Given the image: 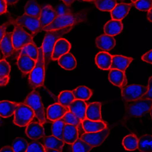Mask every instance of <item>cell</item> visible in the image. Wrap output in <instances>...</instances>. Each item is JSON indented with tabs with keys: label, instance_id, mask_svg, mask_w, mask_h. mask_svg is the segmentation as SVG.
Returning <instances> with one entry per match:
<instances>
[{
	"label": "cell",
	"instance_id": "obj_42",
	"mask_svg": "<svg viewBox=\"0 0 152 152\" xmlns=\"http://www.w3.org/2000/svg\"><path fill=\"white\" fill-rule=\"evenodd\" d=\"M134 4L135 7L142 11H148L152 5V0H138Z\"/></svg>",
	"mask_w": 152,
	"mask_h": 152
},
{
	"label": "cell",
	"instance_id": "obj_23",
	"mask_svg": "<svg viewBox=\"0 0 152 152\" xmlns=\"http://www.w3.org/2000/svg\"><path fill=\"white\" fill-rule=\"evenodd\" d=\"M112 56L107 52H100L95 57V63L100 69L103 70L110 69Z\"/></svg>",
	"mask_w": 152,
	"mask_h": 152
},
{
	"label": "cell",
	"instance_id": "obj_46",
	"mask_svg": "<svg viewBox=\"0 0 152 152\" xmlns=\"http://www.w3.org/2000/svg\"><path fill=\"white\" fill-rule=\"evenodd\" d=\"M142 59L146 63L152 64V50L144 54L142 56Z\"/></svg>",
	"mask_w": 152,
	"mask_h": 152
},
{
	"label": "cell",
	"instance_id": "obj_60",
	"mask_svg": "<svg viewBox=\"0 0 152 152\" xmlns=\"http://www.w3.org/2000/svg\"><path fill=\"white\" fill-rule=\"evenodd\" d=\"M151 9H152V7H151Z\"/></svg>",
	"mask_w": 152,
	"mask_h": 152
},
{
	"label": "cell",
	"instance_id": "obj_56",
	"mask_svg": "<svg viewBox=\"0 0 152 152\" xmlns=\"http://www.w3.org/2000/svg\"><path fill=\"white\" fill-rule=\"evenodd\" d=\"M82 1H94V0H82Z\"/></svg>",
	"mask_w": 152,
	"mask_h": 152
},
{
	"label": "cell",
	"instance_id": "obj_25",
	"mask_svg": "<svg viewBox=\"0 0 152 152\" xmlns=\"http://www.w3.org/2000/svg\"><path fill=\"white\" fill-rule=\"evenodd\" d=\"M64 142L73 145L79 138L78 131L77 126L70 124H65L63 133Z\"/></svg>",
	"mask_w": 152,
	"mask_h": 152
},
{
	"label": "cell",
	"instance_id": "obj_43",
	"mask_svg": "<svg viewBox=\"0 0 152 152\" xmlns=\"http://www.w3.org/2000/svg\"><path fill=\"white\" fill-rule=\"evenodd\" d=\"M55 10L58 16L69 15L73 13L70 6H67L64 3H60L57 6Z\"/></svg>",
	"mask_w": 152,
	"mask_h": 152
},
{
	"label": "cell",
	"instance_id": "obj_12",
	"mask_svg": "<svg viewBox=\"0 0 152 152\" xmlns=\"http://www.w3.org/2000/svg\"><path fill=\"white\" fill-rule=\"evenodd\" d=\"M71 48V44L65 38H60L54 45L52 55V60H58L61 56L69 53Z\"/></svg>",
	"mask_w": 152,
	"mask_h": 152
},
{
	"label": "cell",
	"instance_id": "obj_18",
	"mask_svg": "<svg viewBox=\"0 0 152 152\" xmlns=\"http://www.w3.org/2000/svg\"><path fill=\"white\" fill-rule=\"evenodd\" d=\"M87 107L85 101L75 99L69 105V110L82 121L86 119Z\"/></svg>",
	"mask_w": 152,
	"mask_h": 152
},
{
	"label": "cell",
	"instance_id": "obj_29",
	"mask_svg": "<svg viewBox=\"0 0 152 152\" xmlns=\"http://www.w3.org/2000/svg\"><path fill=\"white\" fill-rule=\"evenodd\" d=\"M44 144L45 148L62 152L65 145V142L52 135L45 137L44 139Z\"/></svg>",
	"mask_w": 152,
	"mask_h": 152
},
{
	"label": "cell",
	"instance_id": "obj_15",
	"mask_svg": "<svg viewBox=\"0 0 152 152\" xmlns=\"http://www.w3.org/2000/svg\"><path fill=\"white\" fill-rule=\"evenodd\" d=\"M26 134L30 139L36 141L44 136V128L40 122H31L27 126Z\"/></svg>",
	"mask_w": 152,
	"mask_h": 152
},
{
	"label": "cell",
	"instance_id": "obj_44",
	"mask_svg": "<svg viewBox=\"0 0 152 152\" xmlns=\"http://www.w3.org/2000/svg\"><path fill=\"white\" fill-rule=\"evenodd\" d=\"M26 152H46L45 147L41 143L37 141L28 144Z\"/></svg>",
	"mask_w": 152,
	"mask_h": 152
},
{
	"label": "cell",
	"instance_id": "obj_21",
	"mask_svg": "<svg viewBox=\"0 0 152 152\" xmlns=\"http://www.w3.org/2000/svg\"><path fill=\"white\" fill-rule=\"evenodd\" d=\"M12 35V32L6 33L0 43V50L5 58L10 57L14 51Z\"/></svg>",
	"mask_w": 152,
	"mask_h": 152
},
{
	"label": "cell",
	"instance_id": "obj_40",
	"mask_svg": "<svg viewBox=\"0 0 152 152\" xmlns=\"http://www.w3.org/2000/svg\"><path fill=\"white\" fill-rule=\"evenodd\" d=\"M65 124H70L77 127L82 121L74 113L68 111L61 119Z\"/></svg>",
	"mask_w": 152,
	"mask_h": 152
},
{
	"label": "cell",
	"instance_id": "obj_55",
	"mask_svg": "<svg viewBox=\"0 0 152 152\" xmlns=\"http://www.w3.org/2000/svg\"><path fill=\"white\" fill-rule=\"evenodd\" d=\"M2 117L0 116V126H1L3 123L2 119Z\"/></svg>",
	"mask_w": 152,
	"mask_h": 152
},
{
	"label": "cell",
	"instance_id": "obj_57",
	"mask_svg": "<svg viewBox=\"0 0 152 152\" xmlns=\"http://www.w3.org/2000/svg\"><path fill=\"white\" fill-rule=\"evenodd\" d=\"M137 1H138V0H131V1H132V2L133 3H134Z\"/></svg>",
	"mask_w": 152,
	"mask_h": 152
},
{
	"label": "cell",
	"instance_id": "obj_13",
	"mask_svg": "<svg viewBox=\"0 0 152 152\" xmlns=\"http://www.w3.org/2000/svg\"><path fill=\"white\" fill-rule=\"evenodd\" d=\"M36 64V61L24 53H20L17 62L18 68L24 75L30 74L34 68Z\"/></svg>",
	"mask_w": 152,
	"mask_h": 152
},
{
	"label": "cell",
	"instance_id": "obj_48",
	"mask_svg": "<svg viewBox=\"0 0 152 152\" xmlns=\"http://www.w3.org/2000/svg\"><path fill=\"white\" fill-rule=\"evenodd\" d=\"M7 5L5 0H0V15L7 12Z\"/></svg>",
	"mask_w": 152,
	"mask_h": 152
},
{
	"label": "cell",
	"instance_id": "obj_37",
	"mask_svg": "<svg viewBox=\"0 0 152 152\" xmlns=\"http://www.w3.org/2000/svg\"><path fill=\"white\" fill-rule=\"evenodd\" d=\"M20 53L27 54L37 61L38 57V48L34 42L30 43L21 49Z\"/></svg>",
	"mask_w": 152,
	"mask_h": 152
},
{
	"label": "cell",
	"instance_id": "obj_34",
	"mask_svg": "<svg viewBox=\"0 0 152 152\" xmlns=\"http://www.w3.org/2000/svg\"><path fill=\"white\" fill-rule=\"evenodd\" d=\"M96 8L102 11H111L117 4V0H94Z\"/></svg>",
	"mask_w": 152,
	"mask_h": 152
},
{
	"label": "cell",
	"instance_id": "obj_30",
	"mask_svg": "<svg viewBox=\"0 0 152 152\" xmlns=\"http://www.w3.org/2000/svg\"><path fill=\"white\" fill-rule=\"evenodd\" d=\"M138 139L136 135L129 134L122 140V145L126 151H134L138 148Z\"/></svg>",
	"mask_w": 152,
	"mask_h": 152
},
{
	"label": "cell",
	"instance_id": "obj_53",
	"mask_svg": "<svg viewBox=\"0 0 152 152\" xmlns=\"http://www.w3.org/2000/svg\"><path fill=\"white\" fill-rule=\"evenodd\" d=\"M147 18L148 20L152 22V10L151 9L148 11Z\"/></svg>",
	"mask_w": 152,
	"mask_h": 152
},
{
	"label": "cell",
	"instance_id": "obj_11",
	"mask_svg": "<svg viewBox=\"0 0 152 152\" xmlns=\"http://www.w3.org/2000/svg\"><path fill=\"white\" fill-rule=\"evenodd\" d=\"M57 16L58 15L55 10L51 5L50 4L44 5L42 9L39 18L41 31L43 28L50 25L57 18Z\"/></svg>",
	"mask_w": 152,
	"mask_h": 152
},
{
	"label": "cell",
	"instance_id": "obj_26",
	"mask_svg": "<svg viewBox=\"0 0 152 152\" xmlns=\"http://www.w3.org/2000/svg\"><path fill=\"white\" fill-rule=\"evenodd\" d=\"M108 78L110 82L116 86L120 88L126 86V77L125 73L117 69H110Z\"/></svg>",
	"mask_w": 152,
	"mask_h": 152
},
{
	"label": "cell",
	"instance_id": "obj_39",
	"mask_svg": "<svg viewBox=\"0 0 152 152\" xmlns=\"http://www.w3.org/2000/svg\"><path fill=\"white\" fill-rule=\"evenodd\" d=\"M72 145L73 152H89L94 148L80 138H78Z\"/></svg>",
	"mask_w": 152,
	"mask_h": 152
},
{
	"label": "cell",
	"instance_id": "obj_17",
	"mask_svg": "<svg viewBox=\"0 0 152 152\" xmlns=\"http://www.w3.org/2000/svg\"><path fill=\"white\" fill-rule=\"evenodd\" d=\"M133 61V58L130 57L122 55H113L112 59L110 69H118L125 72Z\"/></svg>",
	"mask_w": 152,
	"mask_h": 152
},
{
	"label": "cell",
	"instance_id": "obj_50",
	"mask_svg": "<svg viewBox=\"0 0 152 152\" xmlns=\"http://www.w3.org/2000/svg\"><path fill=\"white\" fill-rule=\"evenodd\" d=\"M10 81V77L5 78L4 79L0 80V86H4L7 85Z\"/></svg>",
	"mask_w": 152,
	"mask_h": 152
},
{
	"label": "cell",
	"instance_id": "obj_19",
	"mask_svg": "<svg viewBox=\"0 0 152 152\" xmlns=\"http://www.w3.org/2000/svg\"><path fill=\"white\" fill-rule=\"evenodd\" d=\"M132 7L131 4L121 3L117 4L114 9L111 11L112 19L121 20L128 14Z\"/></svg>",
	"mask_w": 152,
	"mask_h": 152
},
{
	"label": "cell",
	"instance_id": "obj_24",
	"mask_svg": "<svg viewBox=\"0 0 152 152\" xmlns=\"http://www.w3.org/2000/svg\"><path fill=\"white\" fill-rule=\"evenodd\" d=\"M123 28V23L121 20L112 19L104 25V32L105 34L113 37L120 34Z\"/></svg>",
	"mask_w": 152,
	"mask_h": 152
},
{
	"label": "cell",
	"instance_id": "obj_5",
	"mask_svg": "<svg viewBox=\"0 0 152 152\" xmlns=\"http://www.w3.org/2000/svg\"><path fill=\"white\" fill-rule=\"evenodd\" d=\"M24 103L30 107L34 113L39 122L42 125L45 123L44 107L42 98L38 91L34 89L29 93L24 101Z\"/></svg>",
	"mask_w": 152,
	"mask_h": 152
},
{
	"label": "cell",
	"instance_id": "obj_22",
	"mask_svg": "<svg viewBox=\"0 0 152 152\" xmlns=\"http://www.w3.org/2000/svg\"><path fill=\"white\" fill-rule=\"evenodd\" d=\"M82 125L85 133L98 132L107 127V124L102 121H94L86 118L82 121Z\"/></svg>",
	"mask_w": 152,
	"mask_h": 152
},
{
	"label": "cell",
	"instance_id": "obj_6",
	"mask_svg": "<svg viewBox=\"0 0 152 152\" xmlns=\"http://www.w3.org/2000/svg\"><path fill=\"white\" fill-rule=\"evenodd\" d=\"M14 115L13 123L19 127L27 126L35 116L33 110L24 102L18 103Z\"/></svg>",
	"mask_w": 152,
	"mask_h": 152
},
{
	"label": "cell",
	"instance_id": "obj_10",
	"mask_svg": "<svg viewBox=\"0 0 152 152\" xmlns=\"http://www.w3.org/2000/svg\"><path fill=\"white\" fill-rule=\"evenodd\" d=\"M110 134L108 127L102 131L94 133H85L80 136V138L87 143L94 147L101 145L106 140Z\"/></svg>",
	"mask_w": 152,
	"mask_h": 152
},
{
	"label": "cell",
	"instance_id": "obj_49",
	"mask_svg": "<svg viewBox=\"0 0 152 152\" xmlns=\"http://www.w3.org/2000/svg\"><path fill=\"white\" fill-rule=\"evenodd\" d=\"M0 152H15L12 146H4L0 150Z\"/></svg>",
	"mask_w": 152,
	"mask_h": 152
},
{
	"label": "cell",
	"instance_id": "obj_32",
	"mask_svg": "<svg viewBox=\"0 0 152 152\" xmlns=\"http://www.w3.org/2000/svg\"><path fill=\"white\" fill-rule=\"evenodd\" d=\"M72 92L77 100L87 101L90 99L93 95L92 90L85 86H80Z\"/></svg>",
	"mask_w": 152,
	"mask_h": 152
},
{
	"label": "cell",
	"instance_id": "obj_35",
	"mask_svg": "<svg viewBox=\"0 0 152 152\" xmlns=\"http://www.w3.org/2000/svg\"><path fill=\"white\" fill-rule=\"evenodd\" d=\"M58 103L69 108L70 104L75 100L72 91L65 90L60 93L58 96Z\"/></svg>",
	"mask_w": 152,
	"mask_h": 152
},
{
	"label": "cell",
	"instance_id": "obj_52",
	"mask_svg": "<svg viewBox=\"0 0 152 152\" xmlns=\"http://www.w3.org/2000/svg\"><path fill=\"white\" fill-rule=\"evenodd\" d=\"M67 6H70L75 1V0H61Z\"/></svg>",
	"mask_w": 152,
	"mask_h": 152
},
{
	"label": "cell",
	"instance_id": "obj_47",
	"mask_svg": "<svg viewBox=\"0 0 152 152\" xmlns=\"http://www.w3.org/2000/svg\"><path fill=\"white\" fill-rule=\"evenodd\" d=\"M10 24V21L0 26V43L6 34V29L9 25Z\"/></svg>",
	"mask_w": 152,
	"mask_h": 152
},
{
	"label": "cell",
	"instance_id": "obj_41",
	"mask_svg": "<svg viewBox=\"0 0 152 152\" xmlns=\"http://www.w3.org/2000/svg\"><path fill=\"white\" fill-rule=\"evenodd\" d=\"M11 71V66L5 59L0 61V80L9 77Z\"/></svg>",
	"mask_w": 152,
	"mask_h": 152
},
{
	"label": "cell",
	"instance_id": "obj_33",
	"mask_svg": "<svg viewBox=\"0 0 152 152\" xmlns=\"http://www.w3.org/2000/svg\"><path fill=\"white\" fill-rule=\"evenodd\" d=\"M141 152H152V135L146 134L138 140V148Z\"/></svg>",
	"mask_w": 152,
	"mask_h": 152
},
{
	"label": "cell",
	"instance_id": "obj_20",
	"mask_svg": "<svg viewBox=\"0 0 152 152\" xmlns=\"http://www.w3.org/2000/svg\"><path fill=\"white\" fill-rule=\"evenodd\" d=\"M101 108L102 104L99 102L89 104L86 110V118L94 121H102Z\"/></svg>",
	"mask_w": 152,
	"mask_h": 152
},
{
	"label": "cell",
	"instance_id": "obj_7",
	"mask_svg": "<svg viewBox=\"0 0 152 152\" xmlns=\"http://www.w3.org/2000/svg\"><path fill=\"white\" fill-rule=\"evenodd\" d=\"M13 25L12 41L14 50H21L28 44L34 42L33 36L27 33L23 27L16 24Z\"/></svg>",
	"mask_w": 152,
	"mask_h": 152
},
{
	"label": "cell",
	"instance_id": "obj_4",
	"mask_svg": "<svg viewBox=\"0 0 152 152\" xmlns=\"http://www.w3.org/2000/svg\"><path fill=\"white\" fill-rule=\"evenodd\" d=\"M125 107L126 114L128 117H141L151 111L152 107V100L140 99L129 101L126 102Z\"/></svg>",
	"mask_w": 152,
	"mask_h": 152
},
{
	"label": "cell",
	"instance_id": "obj_28",
	"mask_svg": "<svg viewBox=\"0 0 152 152\" xmlns=\"http://www.w3.org/2000/svg\"><path fill=\"white\" fill-rule=\"evenodd\" d=\"M58 63L61 68L67 70H74L77 66L75 58L70 53H68L61 56L58 59Z\"/></svg>",
	"mask_w": 152,
	"mask_h": 152
},
{
	"label": "cell",
	"instance_id": "obj_9",
	"mask_svg": "<svg viewBox=\"0 0 152 152\" xmlns=\"http://www.w3.org/2000/svg\"><path fill=\"white\" fill-rule=\"evenodd\" d=\"M147 91L148 86L134 84L122 87L121 94L123 99L129 102L141 99Z\"/></svg>",
	"mask_w": 152,
	"mask_h": 152
},
{
	"label": "cell",
	"instance_id": "obj_59",
	"mask_svg": "<svg viewBox=\"0 0 152 152\" xmlns=\"http://www.w3.org/2000/svg\"><path fill=\"white\" fill-rule=\"evenodd\" d=\"M1 55H0V61H1Z\"/></svg>",
	"mask_w": 152,
	"mask_h": 152
},
{
	"label": "cell",
	"instance_id": "obj_27",
	"mask_svg": "<svg viewBox=\"0 0 152 152\" xmlns=\"http://www.w3.org/2000/svg\"><path fill=\"white\" fill-rule=\"evenodd\" d=\"M18 103L11 101H0V116L3 118L11 117L14 114Z\"/></svg>",
	"mask_w": 152,
	"mask_h": 152
},
{
	"label": "cell",
	"instance_id": "obj_58",
	"mask_svg": "<svg viewBox=\"0 0 152 152\" xmlns=\"http://www.w3.org/2000/svg\"><path fill=\"white\" fill-rule=\"evenodd\" d=\"M150 112H151V115L152 118V107L151 109V111H150Z\"/></svg>",
	"mask_w": 152,
	"mask_h": 152
},
{
	"label": "cell",
	"instance_id": "obj_8",
	"mask_svg": "<svg viewBox=\"0 0 152 152\" xmlns=\"http://www.w3.org/2000/svg\"><path fill=\"white\" fill-rule=\"evenodd\" d=\"M10 22L13 25L16 24L26 28L31 32L33 36L35 35L41 31L39 18L29 16L26 13L15 19L11 20Z\"/></svg>",
	"mask_w": 152,
	"mask_h": 152
},
{
	"label": "cell",
	"instance_id": "obj_2",
	"mask_svg": "<svg viewBox=\"0 0 152 152\" xmlns=\"http://www.w3.org/2000/svg\"><path fill=\"white\" fill-rule=\"evenodd\" d=\"M87 15V10H81L77 13L69 15L57 16L50 25L43 28L42 31L46 32L61 29L69 26H74L86 20Z\"/></svg>",
	"mask_w": 152,
	"mask_h": 152
},
{
	"label": "cell",
	"instance_id": "obj_31",
	"mask_svg": "<svg viewBox=\"0 0 152 152\" xmlns=\"http://www.w3.org/2000/svg\"><path fill=\"white\" fill-rule=\"evenodd\" d=\"M41 7L36 0H29L24 8L25 13L27 15L39 18L41 14Z\"/></svg>",
	"mask_w": 152,
	"mask_h": 152
},
{
	"label": "cell",
	"instance_id": "obj_54",
	"mask_svg": "<svg viewBox=\"0 0 152 152\" xmlns=\"http://www.w3.org/2000/svg\"><path fill=\"white\" fill-rule=\"evenodd\" d=\"M45 151L46 152H60L58 151H56V150H53V149H48V148H45Z\"/></svg>",
	"mask_w": 152,
	"mask_h": 152
},
{
	"label": "cell",
	"instance_id": "obj_38",
	"mask_svg": "<svg viewBox=\"0 0 152 152\" xmlns=\"http://www.w3.org/2000/svg\"><path fill=\"white\" fill-rule=\"evenodd\" d=\"M28 144L22 137L15 138L12 142V147L15 152H26Z\"/></svg>",
	"mask_w": 152,
	"mask_h": 152
},
{
	"label": "cell",
	"instance_id": "obj_61",
	"mask_svg": "<svg viewBox=\"0 0 152 152\" xmlns=\"http://www.w3.org/2000/svg\"></svg>",
	"mask_w": 152,
	"mask_h": 152
},
{
	"label": "cell",
	"instance_id": "obj_45",
	"mask_svg": "<svg viewBox=\"0 0 152 152\" xmlns=\"http://www.w3.org/2000/svg\"><path fill=\"white\" fill-rule=\"evenodd\" d=\"M141 99H147L152 100V76L150 77L148 83V91L147 93L141 98Z\"/></svg>",
	"mask_w": 152,
	"mask_h": 152
},
{
	"label": "cell",
	"instance_id": "obj_16",
	"mask_svg": "<svg viewBox=\"0 0 152 152\" xmlns=\"http://www.w3.org/2000/svg\"><path fill=\"white\" fill-rule=\"evenodd\" d=\"M95 43L98 49L104 52L109 51L115 47L116 40L113 37L102 34L96 37Z\"/></svg>",
	"mask_w": 152,
	"mask_h": 152
},
{
	"label": "cell",
	"instance_id": "obj_3",
	"mask_svg": "<svg viewBox=\"0 0 152 152\" xmlns=\"http://www.w3.org/2000/svg\"><path fill=\"white\" fill-rule=\"evenodd\" d=\"M45 70L43 52L42 47H40L38 48V57L36 64L28 77V83L31 88L35 89L43 86Z\"/></svg>",
	"mask_w": 152,
	"mask_h": 152
},
{
	"label": "cell",
	"instance_id": "obj_1",
	"mask_svg": "<svg viewBox=\"0 0 152 152\" xmlns=\"http://www.w3.org/2000/svg\"><path fill=\"white\" fill-rule=\"evenodd\" d=\"M73 26H69L61 29L46 31L42 46L46 70L52 60V55L55 44L59 39L62 38L64 35L69 33Z\"/></svg>",
	"mask_w": 152,
	"mask_h": 152
},
{
	"label": "cell",
	"instance_id": "obj_51",
	"mask_svg": "<svg viewBox=\"0 0 152 152\" xmlns=\"http://www.w3.org/2000/svg\"><path fill=\"white\" fill-rule=\"evenodd\" d=\"M7 4L9 5H13L18 2L19 0H5Z\"/></svg>",
	"mask_w": 152,
	"mask_h": 152
},
{
	"label": "cell",
	"instance_id": "obj_14",
	"mask_svg": "<svg viewBox=\"0 0 152 152\" xmlns=\"http://www.w3.org/2000/svg\"><path fill=\"white\" fill-rule=\"evenodd\" d=\"M68 111L69 108L59 103L54 104L50 105L47 109V118L52 121H56L62 118Z\"/></svg>",
	"mask_w": 152,
	"mask_h": 152
},
{
	"label": "cell",
	"instance_id": "obj_36",
	"mask_svg": "<svg viewBox=\"0 0 152 152\" xmlns=\"http://www.w3.org/2000/svg\"><path fill=\"white\" fill-rule=\"evenodd\" d=\"M65 125V123L61 119L54 121L52 127L53 135L63 141V133Z\"/></svg>",
	"mask_w": 152,
	"mask_h": 152
}]
</instances>
